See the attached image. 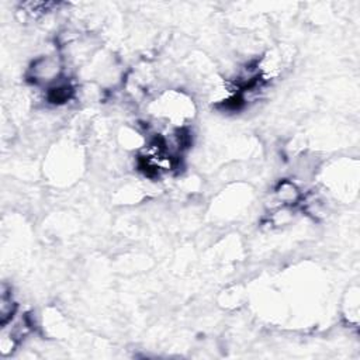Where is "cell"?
<instances>
[{"mask_svg":"<svg viewBox=\"0 0 360 360\" xmlns=\"http://www.w3.org/2000/svg\"><path fill=\"white\" fill-rule=\"evenodd\" d=\"M17 302L13 297L11 287H8L6 283L1 284L0 288V325L4 326L10 323L15 314H17Z\"/></svg>","mask_w":360,"mask_h":360,"instance_id":"3","label":"cell"},{"mask_svg":"<svg viewBox=\"0 0 360 360\" xmlns=\"http://www.w3.org/2000/svg\"><path fill=\"white\" fill-rule=\"evenodd\" d=\"M65 63L62 56L48 53L37 56L27 69V79L38 87H49L65 76Z\"/></svg>","mask_w":360,"mask_h":360,"instance_id":"1","label":"cell"},{"mask_svg":"<svg viewBox=\"0 0 360 360\" xmlns=\"http://www.w3.org/2000/svg\"><path fill=\"white\" fill-rule=\"evenodd\" d=\"M273 198L277 202V207H294L298 204L302 198V193L297 183L292 180H281L274 191H273Z\"/></svg>","mask_w":360,"mask_h":360,"instance_id":"2","label":"cell"}]
</instances>
